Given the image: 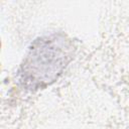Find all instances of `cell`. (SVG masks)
Segmentation results:
<instances>
[{"label": "cell", "mask_w": 129, "mask_h": 129, "mask_svg": "<svg viewBox=\"0 0 129 129\" xmlns=\"http://www.w3.org/2000/svg\"><path fill=\"white\" fill-rule=\"evenodd\" d=\"M72 45L63 34L53 33L35 39L19 70V82L36 90L54 82L72 58Z\"/></svg>", "instance_id": "1"}]
</instances>
